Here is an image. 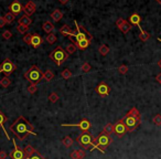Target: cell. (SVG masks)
Instances as JSON below:
<instances>
[{"instance_id": "cell-1", "label": "cell", "mask_w": 161, "mask_h": 159, "mask_svg": "<svg viewBox=\"0 0 161 159\" xmlns=\"http://www.w3.org/2000/svg\"><path fill=\"white\" fill-rule=\"evenodd\" d=\"M10 130L20 140H24L30 135L37 136V133H34V126L29 121H27V118H24L23 116H19L10 125Z\"/></svg>"}, {"instance_id": "cell-2", "label": "cell", "mask_w": 161, "mask_h": 159, "mask_svg": "<svg viewBox=\"0 0 161 159\" xmlns=\"http://www.w3.org/2000/svg\"><path fill=\"white\" fill-rule=\"evenodd\" d=\"M123 119H124L127 130L130 133V132H134L139 127V125L141 123V115L139 113V110H137V107H132Z\"/></svg>"}, {"instance_id": "cell-3", "label": "cell", "mask_w": 161, "mask_h": 159, "mask_svg": "<svg viewBox=\"0 0 161 159\" xmlns=\"http://www.w3.org/2000/svg\"><path fill=\"white\" fill-rule=\"evenodd\" d=\"M43 74L44 73L42 72V70L38 67V65H32V67H30V69L23 74V76H24V78H26L28 82L37 85V84H39L42 80H43Z\"/></svg>"}, {"instance_id": "cell-4", "label": "cell", "mask_w": 161, "mask_h": 159, "mask_svg": "<svg viewBox=\"0 0 161 159\" xmlns=\"http://www.w3.org/2000/svg\"><path fill=\"white\" fill-rule=\"evenodd\" d=\"M113 142L110 135H107L106 133L102 132L97 137H94V146H93V150L97 148L98 150H101L102 153H105L106 148L110 145Z\"/></svg>"}, {"instance_id": "cell-5", "label": "cell", "mask_w": 161, "mask_h": 159, "mask_svg": "<svg viewBox=\"0 0 161 159\" xmlns=\"http://www.w3.org/2000/svg\"><path fill=\"white\" fill-rule=\"evenodd\" d=\"M76 142L80 145V147L84 149H91L93 151V146H94V137L92 136V134L88 132H83L80 133L77 137H76Z\"/></svg>"}, {"instance_id": "cell-6", "label": "cell", "mask_w": 161, "mask_h": 159, "mask_svg": "<svg viewBox=\"0 0 161 159\" xmlns=\"http://www.w3.org/2000/svg\"><path fill=\"white\" fill-rule=\"evenodd\" d=\"M49 58L54 62L56 65H62V63H64L67 58H69V53L66 52L65 50H63L61 46H58L56 49H54L51 53L49 54Z\"/></svg>"}, {"instance_id": "cell-7", "label": "cell", "mask_w": 161, "mask_h": 159, "mask_svg": "<svg viewBox=\"0 0 161 159\" xmlns=\"http://www.w3.org/2000/svg\"><path fill=\"white\" fill-rule=\"evenodd\" d=\"M75 26H76V34H75V41H82V40H89L92 42L93 35L85 29V27L82 24H78L77 21H74Z\"/></svg>"}, {"instance_id": "cell-8", "label": "cell", "mask_w": 161, "mask_h": 159, "mask_svg": "<svg viewBox=\"0 0 161 159\" xmlns=\"http://www.w3.org/2000/svg\"><path fill=\"white\" fill-rule=\"evenodd\" d=\"M16 69H17V65L9 59H5L2 63L0 64V73H3L6 76L11 75Z\"/></svg>"}, {"instance_id": "cell-9", "label": "cell", "mask_w": 161, "mask_h": 159, "mask_svg": "<svg viewBox=\"0 0 161 159\" xmlns=\"http://www.w3.org/2000/svg\"><path fill=\"white\" fill-rule=\"evenodd\" d=\"M62 126L63 127H77L82 132H88L91 129V127H92V124H91V121L88 119L84 118L80 123H77V124H62Z\"/></svg>"}, {"instance_id": "cell-10", "label": "cell", "mask_w": 161, "mask_h": 159, "mask_svg": "<svg viewBox=\"0 0 161 159\" xmlns=\"http://www.w3.org/2000/svg\"><path fill=\"white\" fill-rule=\"evenodd\" d=\"M12 143H13V150H11L10 154H9L10 158L11 159H26V155H24L23 149H21V148L18 146L15 139H12Z\"/></svg>"}, {"instance_id": "cell-11", "label": "cell", "mask_w": 161, "mask_h": 159, "mask_svg": "<svg viewBox=\"0 0 161 159\" xmlns=\"http://www.w3.org/2000/svg\"><path fill=\"white\" fill-rule=\"evenodd\" d=\"M127 132H128V130H127V127H126V125H125L124 119L123 118L119 119V121L114 125V133H115L116 136L119 137V138H121V137L124 136Z\"/></svg>"}, {"instance_id": "cell-12", "label": "cell", "mask_w": 161, "mask_h": 159, "mask_svg": "<svg viewBox=\"0 0 161 159\" xmlns=\"http://www.w3.org/2000/svg\"><path fill=\"white\" fill-rule=\"evenodd\" d=\"M95 91H96V93H97L99 96H102V97H105V96L109 95L110 87H109V85H108V84H106L105 82H101V83H99L97 86H96Z\"/></svg>"}, {"instance_id": "cell-13", "label": "cell", "mask_w": 161, "mask_h": 159, "mask_svg": "<svg viewBox=\"0 0 161 159\" xmlns=\"http://www.w3.org/2000/svg\"><path fill=\"white\" fill-rule=\"evenodd\" d=\"M116 26L118 27V29L120 30L123 33H128V32L130 31V29H131L132 27H131V24H130L128 21H126L124 19V18H119L117 21H116Z\"/></svg>"}, {"instance_id": "cell-14", "label": "cell", "mask_w": 161, "mask_h": 159, "mask_svg": "<svg viewBox=\"0 0 161 159\" xmlns=\"http://www.w3.org/2000/svg\"><path fill=\"white\" fill-rule=\"evenodd\" d=\"M9 10H10V12L13 13L15 16H18L19 13H21V12L23 11V6L18 1V0H15V1H12V2L10 3Z\"/></svg>"}, {"instance_id": "cell-15", "label": "cell", "mask_w": 161, "mask_h": 159, "mask_svg": "<svg viewBox=\"0 0 161 159\" xmlns=\"http://www.w3.org/2000/svg\"><path fill=\"white\" fill-rule=\"evenodd\" d=\"M59 32H60L63 37H66V38H70V39H72L73 37H75V34H76V31H72L71 28H70L67 24H64V26L61 27Z\"/></svg>"}, {"instance_id": "cell-16", "label": "cell", "mask_w": 161, "mask_h": 159, "mask_svg": "<svg viewBox=\"0 0 161 159\" xmlns=\"http://www.w3.org/2000/svg\"><path fill=\"white\" fill-rule=\"evenodd\" d=\"M35 9H37V7H35V3L33 2V1H28V2L23 6V11H24V15L29 16V17L34 13Z\"/></svg>"}, {"instance_id": "cell-17", "label": "cell", "mask_w": 161, "mask_h": 159, "mask_svg": "<svg viewBox=\"0 0 161 159\" xmlns=\"http://www.w3.org/2000/svg\"><path fill=\"white\" fill-rule=\"evenodd\" d=\"M42 42H43V39L41 38L40 34L35 33V34H32L31 43H30V45H32L33 48H34V49H38V48H40V46H41Z\"/></svg>"}, {"instance_id": "cell-18", "label": "cell", "mask_w": 161, "mask_h": 159, "mask_svg": "<svg viewBox=\"0 0 161 159\" xmlns=\"http://www.w3.org/2000/svg\"><path fill=\"white\" fill-rule=\"evenodd\" d=\"M72 43H74L76 45L78 50H85L86 48H88V45L91 44V41L89 40H82V41H75V40H71Z\"/></svg>"}, {"instance_id": "cell-19", "label": "cell", "mask_w": 161, "mask_h": 159, "mask_svg": "<svg viewBox=\"0 0 161 159\" xmlns=\"http://www.w3.org/2000/svg\"><path fill=\"white\" fill-rule=\"evenodd\" d=\"M42 29H43V31L46 32L48 34H50L52 32H54L55 28L52 22H50V21H44V22L42 23Z\"/></svg>"}, {"instance_id": "cell-20", "label": "cell", "mask_w": 161, "mask_h": 159, "mask_svg": "<svg viewBox=\"0 0 161 159\" xmlns=\"http://www.w3.org/2000/svg\"><path fill=\"white\" fill-rule=\"evenodd\" d=\"M71 159H84L85 158V151L80 150V149H76V150H73L70 155Z\"/></svg>"}, {"instance_id": "cell-21", "label": "cell", "mask_w": 161, "mask_h": 159, "mask_svg": "<svg viewBox=\"0 0 161 159\" xmlns=\"http://www.w3.org/2000/svg\"><path fill=\"white\" fill-rule=\"evenodd\" d=\"M140 22H141V17L138 15V13H132L131 16L129 17V23L130 24H135V26H140Z\"/></svg>"}, {"instance_id": "cell-22", "label": "cell", "mask_w": 161, "mask_h": 159, "mask_svg": "<svg viewBox=\"0 0 161 159\" xmlns=\"http://www.w3.org/2000/svg\"><path fill=\"white\" fill-rule=\"evenodd\" d=\"M7 121H8V117H7V116L5 115V114H3L2 112H1V110H0V128L2 129V132H3V133L6 134L7 138L9 139V135H8V134H7V132H6V128H5V123H6Z\"/></svg>"}, {"instance_id": "cell-23", "label": "cell", "mask_w": 161, "mask_h": 159, "mask_svg": "<svg viewBox=\"0 0 161 159\" xmlns=\"http://www.w3.org/2000/svg\"><path fill=\"white\" fill-rule=\"evenodd\" d=\"M23 151H24V155H26V158H29V157H31L33 154L37 151V149L35 148H33L31 146V145H27L26 147L23 148Z\"/></svg>"}, {"instance_id": "cell-24", "label": "cell", "mask_w": 161, "mask_h": 159, "mask_svg": "<svg viewBox=\"0 0 161 159\" xmlns=\"http://www.w3.org/2000/svg\"><path fill=\"white\" fill-rule=\"evenodd\" d=\"M19 24H24V26L27 27H29L30 24L32 23V20H31V18L29 17V16H27V15H23L22 17L19 18Z\"/></svg>"}, {"instance_id": "cell-25", "label": "cell", "mask_w": 161, "mask_h": 159, "mask_svg": "<svg viewBox=\"0 0 161 159\" xmlns=\"http://www.w3.org/2000/svg\"><path fill=\"white\" fill-rule=\"evenodd\" d=\"M50 16H51V18L53 19V21H55V22H59V21H60L61 19L63 18V13H62V12L59 10V9H55L54 11L52 12Z\"/></svg>"}, {"instance_id": "cell-26", "label": "cell", "mask_w": 161, "mask_h": 159, "mask_svg": "<svg viewBox=\"0 0 161 159\" xmlns=\"http://www.w3.org/2000/svg\"><path fill=\"white\" fill-rule=\"evenodd\" d=\"M139 30H140V34H139V38H140L141 41H144V42H146L147 40H149L150 39V33H148L147 31H145L142 28H141V26H138Z\"/></svg>"}, {"instance_id": "cell-27", "label": "cell", "mask_w": 161, "mask_h": 159, "mask_svg": "<svg viewBox=\"0 0 161 159\" xmlns=\"http://www.w3.org/2000/svg\"><path fill=\"white\" fill-rule=\"evenodd\" d=\"M62 144H63L66 148H70L71 146H73L74 140H73V138L71 136H65L63 139H62Z\"/></svg>"}, {"instance_id": "cell-28", "label": "cell", "mask_w": 161, "mask_h": 159, "mask_svg": "<svg viewBox=\"0 0 161 159\" xmlns=\"http://www.w3.org/2000/svg\"><path fill=\"white\" fill-rule=\"evenodd\" d=\"M43 78L46 82L52 81V80L54 78V73H53V71H52V70H46L43 74Z\"/></svg>"}, {"instance_id": "cell-29", "label": "cell", "mask_w": 161, "mask_h": 159, "mask_svg": "<svg viewBox=\"0 0 161 159\" xmlns=\"http://www.w3.org/2000/svg\"><path fill=\"white\" fill-rule=\"evenodd\" d=\"M110 49H109V46L106 45V44H102L99 48H98V52L101 53L103 56H105V55H107L108 53H109Z\"/></svg>"}, {"instance_id": "cell-30", "label": "cell", "mask_w": 161, "mask_h": 159, "mask_svg": "<svg viewBox=\"0 0 161 159\" xmlns=\"http://www.w3.org/2000/svg\"><path fill=\"white\" fill-rule=\"evenodd\" d=\"M103 132H104V133H106L107 135H110V134H113V133H114V125H113L112 123H108V124H106L105 126H104Z\"/></svg>"}, {"instance_id": "cell-31", "label": "cell", "mask_w": 161, "mask_h": 159, "mask_svg": "<svg viewBox=\"0 0 161 159\" xmlns=\"http://www.w3.org/2000/svg\"><path fill=\"white\" fill-rule=\"evenodd\" d=\"M56 40H58V38H56V35H55L54 32H52V33H50V34H48V37H46V42L50 44H53L56 42Z\"/></svg>"}, {"instance_id": "cell-32", "label": "cell", "mask_w": 161, "mask_h": 159, "mask_svg": "<svg viewBox=\"0 0 161 159\" xmlns=\"http://www.w3.org/2000/svg\"><path fill=\"white\" fill-rule=\"evenodd\" d=\"M3 17H5V19H6L7 23H12L13 21H15V19H16V16L13 15V13H11L10 11L7 12L6 15L3 16Z\"/></svg>"}, {"instance_id": "cell-33", "label": "cell", "mask_w": 161, "mask_h": 159, "mask_svg": "<svg viewBox=\"0 0 161 159\" xmlns=\"http://www.w3.org/2000/svg\"><path fill=\"white\" fill-rule=\"evenodd\" d=\"M76 50H77V48H76V45H75L74 43H70V44H67V46H66L65 51L69 53V55H70V54H73V53L76 52Z\"/></svg>"}, {"instance_id": "cell-34", "label": "cell", "mask_w": 161, "mask_h": 159, "mask_svg": "<svg viewBox=\"0 0 161 159\" xmlns=\"http://www.w3.org/2000/svg\"><path fill=\"white\" fill-rule=\"evenodd\" d=\"M72 72L70 71L69 69H64L63 71H62V73H61V76L64 78V80H69V78H72Z\"/></svg>"}, {"instance_id": "cell-35", "label": "cell", "mask_w": 161, "mask_h": 159, "mask_svg": "<svg viewBox=\"0 0 161 159\" xmlns=\"http://www.w3.org/2000/svg\"><path fill=\"white\" fill-rule=\"evenodd\" d=\"M10 84H11V80L8 76H5V78H2L0 80V85L2 87H8Z\"/></svg>"}, {"instance_id": "cell-36", "label": "cell", "mask_w": 161, "mask_h": 159, "mask_svg": "<svg viewBox=\"0 0 161 159\" xmlns=\"http://www.w3.org/2000/svg\"><path fill=\"white\" fill-rule=\"evenodd\" d=\"M91 69H92V67H91V64H89L88 62H84V63L82 64V67H80V70H82V72L83 73H88L89 71H91Z\"/></svg>"}, {"instance_id": "cell-37", "label": "cell", "mask_w": 161, "mask_h": 159, "mask_svg": "<svg viewBox=\"0 0 161 159\" xmlns=\"http://www.w3.org/2000/svg\"><path fill=\"white\" fill-rule=\"evenodd\" d=\"M28 30H29V27L24 26V24H18L17 26V31L20 32V33H26Z\"/></svg>"}, {"instance_id": "cell-38", "label": "cell", "mask_w": 161, "mask_h": 159, "mask_svg": "<svg viewBox=\"0 0 161 159\" xmlns=\"http://www.w3.org/2000/svg\"><path fill=\"white\" fill-rule=\"evenodd\" d=\"M49 101L51 102V103H55V102H58L59 101V95H58V93H51L49 95Z\"/></svg>"}, {"instance_id": "cell-39", "label": "cell", "mask_w": 161, "mask_h": 159, "mask_svg": "<svg viewBox=\"0 0 161 159\" xmlns=\"http://www.w3.org/2000/svg\"><path fill=\"white\" fill-rule=\"evenodd\" d=\"M152 123L157 126H161V114H157L152 118Z\"/></svg>"}, {"instance_id": "cell-40", "label": "cell", "mask_w": 161, "mask_h": 159, "mask_svg": "<svg viewBox=\"0 0 161 159\" xmlns=\"http://www.w3.org/2000/svg\"><path fill=\"white\" fill-rule=\"evenodd\" d=\"M26 159H46V158H45V157L42 156V155H41V154L37 150L34 154H33V155H32L31 157H29V158H26Z\"/></svg>"}, {"instance_id": "cell-41", "label": "cell", "mask_w": 161, "mask_h": 159, "mask_svg": "<svg viewBox=\"0 0 161 159\" xmlns=\"http://www.w3.org/2000/svg\"><path fill=\"white\" fill-rule=\"evenodd\" d=\"M118 72H119V74H126L127 72H128V67L127 65H120V67H118Z\"/></svg>"}, {"instance_id": "cell-42", "label": "cell", "mask_w": 161, "mask_h": 159, "mask_svg": "<svg viewBox=\"0 0 161 159\" xmlns=\"http://www.w3.org/2000/svg\"><path fill=\"white\" fill-rule=\"evenodd\" d=\"M31 38H32V33H27V35L23 37V42L27 44H30L31 43Z\"/></svg>"}, {"instance_id": "cell-43", "label": "cell", "mask_w": 161, "mask_h": 159, "mask_svg": "<svg viewBox=\"0 0 161 159\" xmlns=\"http://www.w3.org/2000/svg\"><path fill=\"white\" fill-rule=\"evenodd\" d=\"M27 90H28V92H29L30 94H34V93L38 91V87H37V85H34V84H31V85L28 86Z\"/></svg>"}, {"instance_id": "cell-44", "label": "cell", "mask_w": 161, "mask_h": 159, "mask_svg": "<svg viewBox=\"0 0 161 159\" xmlns=\"http://www.w3.org/2000/svg\"><path fill=\"white\" fill-rule=\"evenodd\" d=\"M2 37H3V39H6V40H9V39H10V38L12 37L11 31H9V30H6V31H3Z\"/></svg>"}, {"instance_id": "cell-45", "label": "cell", "mask_w": 161, "mask_h": 159, "mask_svg": "<svg viewBox=\"0 0 161 159\" xmlns=\"http://www.w3.org/2000/svg\"><path fill=\"white\" fill-rule=\"evenodd\" d=\"M6 19H5V17H0V28H2V27H5V24H6Z\"/></svg>"}, {"instance_id": "cell-46", "label": "cell", "mask_w": 161, "mask_h": 159, "mask_svg": "<svg viewBox=\"0 0 161 159\" xmlns=\"http://www.w3.org/2000/svg\"><path fill=\"white\" fill-rule=\"evenodd\" d=\"M7 158V153L5 150H0V159H6Z\"/></svg>"}, {"instance_id": "cell-47", "label": "cell", "mask_w": 161, "mask_h": 159, "mask_svg": "<svg viewBox=\"0 0 161 159\" xmlns=\"http://www.w3.org/2000/svg\"><path fill=\"white\" fill-rule=\"evenodd\" d=\"M156 80H157V82H158V83L161 84V73H159L158 75L156 76Z\"/></svg>"}, {"instance_id": "cell-48", "label": "cell", "mask_w": 161, "mask_h": 159, "mask_svg": "<svg viewBox=\"0 0 161 159\" xmlns=\"http://www.w3.org/2000/svg\"><path fill=\"white\" fill-rule=\"evenodd\" d=\"M70 0H59V2L62 3V5H66V3L69 2Z\"/></svg>"}, {"instance_id": "cell-49", "label": "cell", "mask_w": 161, "mask_h": 159, "mask_svg": "<svg viewBox=\"0 0 161 159\" xmlns=\"http://www.w3.org/2000/svg\"><path fill=\"white\" fill-rule=\"evenodd\" d=\"M158 65H159V67H160V69H161V59L158 61Z\"/></svg>"}, {"instance_id": "cell-50", "label": "cell", "mask_w": 161, "mask_h": 159, "mask_svg": "<svg viewBox=\"0 0 161 159\" xmlns=\"http://www.w3.org/2000/svg\"><path fill=\"white\" fill-rule=\"evenodd\" d=\"M156 1H157V2H158L159 5H161V0H156Z\"/></svg>"}, {"instance_id": "cell-51", "label": "cell", "mask_w": 161, "mask_h": 159, "mask_svg": "<svg viewBox=\"0 0 161 159\" xmlns=\"http://www.w3.org/2000/svg\"><path fill=\"white\" fill-rule=\"evenodd\" d=\"M158 40H159V41H160V42H161V38H159V39H158Z\"/></svg>"}]
</instances>
